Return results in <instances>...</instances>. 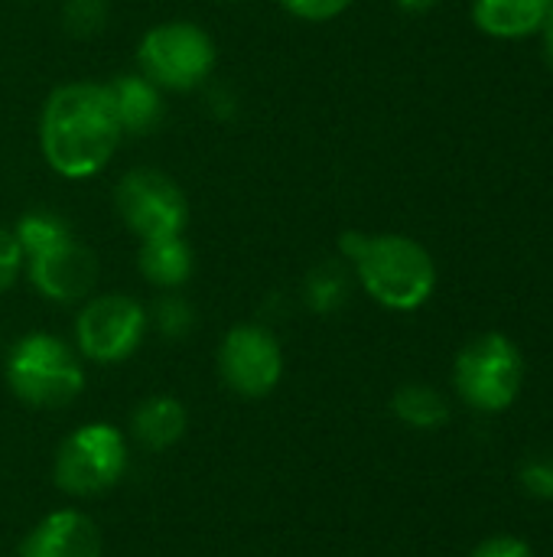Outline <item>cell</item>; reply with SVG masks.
<instances>
[{
  "instance_id": "1",
  "label": "cell",
  "mask_w": 553,
  "mask_h": 557,
  "mask_svg": "<svg viewBox=\"0 0 553 557\" xmlns=\"http://www.w3.org/2000/svg\"><path fill=\"white\" fill-rule=\"evenodd\" d=\"M121 124L108 82H65L39 111V153L62 180L98 176L121 147Z\"/></svg>"
},
{
  "instance_id": "2",
  "label": "cell",
  "mask_w": 553,
  "mask_h": 557,
  "mask_svg": "<svg viewBox=\"0 0 553 557\" xmlns=\"http://www.w3.org/2000/svg\"><path fill=\"white\" fill-rule=\"evenodd\" d=\"M339 251L352 264V274L362 284V290L385 310H420L437 290L433 255L411 235L342 232Z\"/></svg>"
},
{
  "instance_id": "3",
  "label": "cell",
  "mask_w": 553,
  "mask_h": 557,
  "mask_svg": "<svg viewBox=\"0 0 553 557\" xmlns=\"http://www.w3.org/2000/svg\"><path fill=\"white\" fill-rule=\"evenodd\" d=\"M23 248V271L36 294L52 304H81L98 284L95 251L75 238L68 222L49 209H29L13 228Z\"/></svg>"
},
{
  "instance_id": "4",
  "label": "cell",
  "mask_w": 553,
  "mask_h": 557,
  "mask_svg": "<svg viewBox=\"0 0 553 557\" xmlns=\"http://www.w3.org/2000/svg\"><path fill=\"white\" fill-rule=\"evenodd\" d=\"M10 392L36 411L68 408L85 388V369L78 349L52 333L20 336L3 362Z\"/></svg>"
},
{
  "instance_id": "5",
  "label": "cell",
  "mask_w": 553,
  "mask_h": 557,
  "mask_svg": "<svg viewBox=\"0 0 553 557\" xmlns=\"http://www.w3.org/2000/svg\"><path fill=\"white\" fill-rule=\"evenodd\" d=\"M218 62L215 39L192 20H163L137 42V72L160 91L202 88Z\"/></svg>"
},
{
  "instance_id": "6",
  "label": "cell",
  "mask_w": 553,
  "mask_h": 557,
  "mask_svg": "<svg viewBox=\"0 0 553 557\" xmlns=\"http://www.w3.org/2000/svg\"><path fill=\"white\" fill-rule=\"evenodd\" d=\"M453 382L469 408L499 414L512 408L521 392L525 359L505 333H482L460 349Z\"/></svg>"
},
{
  "instance_id": "7",
  "label": "cell",
  "mask_w": 553,
  "mask_h": 557,
  "mask_svg": "<svg viewBox=\"0 0 553 557\" xmlns=\"http://www.w3.org/2000/svg\"><path fill=\"white\" fill-rule=\"evenodd\" d=\"M127 437L114 424L91 421L75 428L62 441L52 476L55 486L68 496H101L121 483V476L127 473Z\"/></svg>"
},
{
  "instance_id": "8",
  "label": "cell",
  "mask_w": 553,
  "mask_h": 557,
  "mask_svg": "<svg viewBox=\"0 0 553 557\" xmlns=\"http://www.w3.org/2000/svg\"><path fill=\"white\" fill-rule=\"evenodd\" d=\"M114 209L137 242L183 235L189 225V199L183 186L156 166L127 170L114 186Z\"/></svg>"
},
{
  "instance_id": "9",
  "label": "cell",
  "mask_w": 553,
  "mask_h": 557,
  "mask_svg": "<svg viewBox=\"0 0 553 557\" xmlns=\"http://www.w3.org/2000/svg\"><path fill=\"white\" fill-rule=\"evenodd\" d=\"M147 326L150 317L140 300L127 294H98L88 297L75 317V349L98 366H117L140 349Z\"/></svg>"
},
{
  "instance_id": "10",
  "label": "cell",
  "mask_w": 553,
  "mask_h": 557,
  "mask_svg": "<svg viewBox=\"0 0 553 557\" xmlns=\"http://www.w3.org/2000/svg\"><path fill=\"white\" fill-rule=\"evenodd\" d=\"M218 375L241 398H264L284 379V349L261 323H238L218 346Z\"/></svg>"
},
{
  "instance_id": "11",
  "label": "cell",
  "mask_w": 553,
  "mask_h": 557,
  "mask_svg": "<svg viewBox=\"0 0 553 557\" xmlns=\"http://www.w3.org/2000/svg\"><path fill=\"white\" fill-rule=\"evenodd\" d=\"M104 542L98 525L75 509H59L39 519L20 545V557H101Z\"/></svg>"
},
{
  "instance_id": "12",
  "label": "cell",
  "mask_w": 553,
  "mask_h": 557,
  "mask_svg": "<svg viewBox=\"0 0 553 557\" xmlns=\"http://www.w3.org/2000/svg\"><path fill=\"white\" fill-rule=\"evenodd\" d=\"M108 91H111V104H114L121 134L147 137L163 124V114H166L163 91L150 78H143L140 72H127V75L111 78Z\"/></svg>"
},
{
  "instance_id": "13",
  "label": "cell",
  "mask_w": 553,
  "mask_h": 557,
  "mask_svg": "<svg viewBox=\"0 0 553 557\" xmlns=\"http://www.w3.org/2000/svg\"><path fill=\"white\" fill-rule=\"evenodd\" d=\"M551 13L553 0H473V23L492 39L538 36Z\"/></svg>"
},
{
  "instance_id": "14",
  "label": "cell",
  "mask_w": 553,
  "mask_h": 557,
  "mask_svg": "<svg viewBox=\"0 0 553 557\" xmlns=\"http://www.w3.org/2000/svg\"><path fill=\"white\" fill-rule=\"evenodd\" d=\"M189 428L186 405L173 395H150L130 414V434L143 450H169Z\"/></svg>"
},
{
  "instance_id": "15",
  "label": "cell",
  "mask_w": 553,
  "mask_h": 557,
  "mask_svg": "<svg viewBox=\"0 0 553 557\" xmlns=\"http://www.w3.org/2000/svg\"><path fill=\"white\" fill-rule=\"evenodd\" d=\"M137 268H140L147 284H153L160 290H176L192 277L196 255H192V248H189V242L183 235L150 238V242H140Z\"/></svg>"
},
{
  "instance_id": "16",
  "label": "cell",
  "mask_w": 553,
  "mask_h": 557,
  "mask_svg": "<svg viewBox=\"0 0 553 557\" xmlns=\"http://www.w3.org/2000/svg\"><path fill=\"white\" fill-rule=\"evenodd\" d=\"M391 411L404 424H411L417 431H437V428H443L450 421L447 398L430 385H404V388H398V395L391 398Z\"/></svg>"
},
{
  "instance_id": "17",
  "label": "cell",
  "mask_w": 553,
  "mask_h": 557,
  "mask_svg": "<svg viewBox=\"0 0 553 557\" xmlns=\"http://www.w3.org/2000/svg\"><path fill=\"white\" fill-rule=\"evenodd\" d=\"M303 297H306V307L310 310H316V313H336L345 304V297H349V274L342 271L339 261H323V264H316L306 274Z\"/></svg>"
},
{
  "instance_id": "18",
  "label": "cell",
  "mask_w": 553,
  "mask_h": 557,
  "mask_svg": "<svg viewBox=\"0 0 553 557\" xmlns=\"http://www.w3.org/2000/svg\"><path fill=\"white\" fill-rule=\"evenodd\" d=\"M108 23V0H65L62 26L75 39H91Z\"/></svg>"
},
{
  "instance_id": "19",
  "label": "cell",
  "mask_w": 553,
  "mask_h": 557,
  "mask_svg": "<svg viewBox=\"0 0 553 557\" xmlns=\"http://www.w3.org/2000/svg\"><path fill=\"white\" fill-rule=\"evenodd\" d=\"M153 323H156V330L163 333V336H169V339H183L186 333H192V326H196V313H192V307L183 300V297H176V294H166V297H160L156 304H153V313H147Z\"/></svg>"
},
{
  "instance_id": "20",
  "label": "cell",
  "mask_w": 553,
  "mask_h": 557,
  "mask_svg": "<svg viewBox=\"0 0 553 557\" xmlns=\"http://www.w3.org/2000/svg\"><path fill=\"white\" fill-rule=\"evenodd\" d=\"M290 16L297 20H306V23H326V20H336L342 16L352 0H277Z\"/></svg>"
},
{
  "instance_id": "21",
  "label": "cell",
  "mask_w": 553,
  "mask_h": 557,
  "mask_svg": "<svg viewBox=\"0 0 553 557\" xmlns=\"http://www.w3.org/2000/svg\"><path fill=\"white\" fill-rule=\"evenodd\" d=\"M20 274H23V248L13 235V228L0 225V294L10 290Z\"/></svg>"
},
{
  "instance_id": "22",
  "label": "cell",
  "mask_w": 553,
  "mask_h": 557,
  "mask_svg": "<svg viewBox=\"0 0 553 557\" xmlns=\"http://www.w3.org/2000/svg\"><path fill=\"white\" fill-rule=\"evenodd\" d=\"M521 486L535 499H553V457H535L521 470Z\"/></svg>"
},
{
  "instance_id": "23",
  "label": "cell",
  "mask_w": 553,
  "mask_h": 557,
  "mask_svg": "<svg viewBox=\"0 0 553 557\" xmlns=\"http://www.w3.org/2000/svg\"><path fill=\"white\" fill-rule=\"evenodd\" d=\"M473 557H535L531 555V548L525 545V542H518V539H512V535H499V539H489V542H482Z\"/></svg>"
},
{
  "instance_id": "24",
  "label": "cell",
  "mask_w": 553,
  "mask_h": 557,
  "mask_svg": "<svg viewBox=\"0 0 553 557\" xmlns=\"http://www.w3.org/2000/svg\"><path fill=\"white\" fill-rule=\"evenodd\" d=\"M404 13H427L433 7H440V0H394Z\"/></svg>"
},
{
  "instance_id": "25",
  "label": "cell",
  "mask_w": 553,
  "mask_h": 557,
  "mask_svg": "<svg viewBox=\"0 0 553 557\" xmlns=\"http://www.w3.org/2000/svg\"><path fill=\"white\" fill-rule=\"evenodd\" d=\"M541 42H544V59H548V65H551L553 72V13L551 20L544 23V29H541Z\"/></svg>"
},
{
  "instance_id": "26",
  "label": "cell",
  "mask_w": 553,
  "mask_h": 557,
  "mask_svg": "<svg viewBox=\"0 0 553 557\" xmlns=\"http://www.w3.org/2000/svg\"><path fill=\"white\" fill-rule=\"evenodd\" d=\"M16 3H39V0H16Z\"/></svg>"
},
{
  "instance_id": "27",
  "label": "cell",
  "mask_w": 553,
  "mask_h": 557,
  "mask_svg": "<svg viewBox=\"0 0 553 557\" xmlns=\"http://www.w3.org/2000/svg\"><path fill=\"white\" fill-rule=\"evenodd\" d=\"M218 3H238V0H218Z\"/></svg>"
}]
</instances>
